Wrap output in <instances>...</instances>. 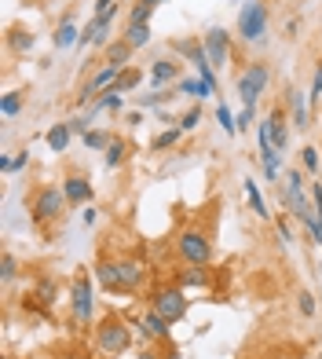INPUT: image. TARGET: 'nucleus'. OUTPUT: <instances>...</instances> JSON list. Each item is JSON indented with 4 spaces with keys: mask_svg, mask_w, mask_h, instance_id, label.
Listing matches in <instances>:
<instances>
[{
    "mask_svg": "<svg viewBox=\"0 0 322 359\" xmlns=\"http://www.w3.org/2000/svg\"><path fill=\"white\" fill-rule=\"evenodd\" d=\"M95 341H99V348H103L106 355H121L128 345H132V334H128L125 319L106 316V319L99 323V330H95Z\"/></svg>",
    "mask_w": 322,
    "mask_h": 359,
    "instance_id": "1",
    "label": "nucleus"
},
{
    "mask_svg": "<svg viewBox=\"0 0 322 359\" xmlns=\"http://www.w3.org/2000/svg\"><path fill=\"white\" fill-rule=\"evenodd\" d=\"M150 308L158 316H165L169 323H180L187 316V293H183V286H161V290H154Z\"/></svg>",
    "mask_w": 322,
    "mask_h": 359,
    "instance_id": "2",
    "label": "nucleus"
},
{
    "mask_svg": "<svg viewBox=\"0 0 322 359\" xmlns=\"http://www.w3.org/2000/svg\"><path fill=\"white\" fill-rule=\"evenodd\" d=\"M62 205H66V191L62 187H41L34 194V202H29V213H34L37 224H48V220L62 217Z\"/></svg>",
    "mask_w": 322,
    "mask_h": 359,
    "instance_id": "3",
    "label": "nucleus"
},
{
    "mask_svg": "<svg viewBox=\"0 0 322 359\" xmlns=\"http://www.w3.org/2000/svg\"><path fill=\"white\" fill-rule=\"evenodd\" d=\"M176 246H180V257L187 260V264L205 268L209 260H213V242H209V235H205V231H195V227H190V231H183Z\"/></svg>",
    "mask_w": 322,
    "mask_h": 359,
    "instance_id": "4",
    "label": "nucleus"
},
{
    "mask_svg": "<svg viewBox=\"0 0 322 359\" xmlns=\"http://www.w3.org/2000/svg\"><path fill=\"white\" fill-rule=\"evenodd\" d=\"M267 29V4H260V0H249L246 8H241L238 15V34L246 41H260Z\"/></svg>",
    "mask_w": 322,
    "mask_h": 359,
    "instance_id": "5",
    "label": "nucleus"
},
{
    "mask_svg": "<svg viewBox=\"0 0 322 359\" xmlns=\"http://www.w3.org/2000/svg\"><path fill=\"white\" fill-rule=\"evenodd\" d=\"M267 67H260V62H253V67L238 77V95H241V103H246L249 110L256 107V100H260V92L267 88Z\"/></svg>",
    "mask_w": 322,
    "mask_h": 359,
    "instance_id": "6",
    "label": "nucleus"
},
{
    "mask_svg": "<svg viewBox=\"0 0 322 359\" xmlns=\"http://www.w3.org/2000/svg\"><path fill=\"white\" fill-rule=\"evenodd\" d=\"M70 308H74V319L77 323H88L92 319V283L80 275V279L74 283L70 290Z\"/></svg>",
    "mask_w": 322,
    "mask_h": 359,
    "instance_id": "7",
    "label": "nucleus"
},
{
    "mask_svg": "<svg viewBox=\"0 0 322 359\" xmlns=\"http://www.w3.org/2000/svg\"><path fill=\"white\" fill-rule=\"evenodd\" d=\"M202 44H205V55H209V62H213V67H223V62H227V55H231L227 29H209Z\"/></svg>",
    "mask_w": 322,
    "mask_h": 359,
    "instance_id": "8",
    "label": "nucleus"
},
{
    "mask_svg": "<svg viewBox=\"0 0 322 359\" xmlns=\"http://www.w3.org/2000/svg\"><path fill=\"white\" fill-rule=\"evenodd\" d=\"M125 67H110V62H106V67L99 70V74H92L88 81H85V88H80L77 92V103H88V100H95V92H99V88H110V85H114V81H118V74H121Z\"/></svg>",
    "mask_w": 322,
    "mask_h": 359,
    "instance_id": "9",
    "label": "nucleus"
},
{
    "mask_svg": "<svg viewBox=\"0 0 322 359\" xmlns=\"http://www.w3.org/2000/svg\"><path fill=\"white\" fill-rule=\"evenodd\" d=\"M256 143H260L264 172H267V176H275V172H279V147H275V140H271V128H267V121L256 125Z\"/></svg>",
    "mask_w": 322,
    "mask_h": 359,
    "instance_id": "10",
    "label": "nucleus"
},
{
    "mask_svg": "<svg viewBox=\"0 0 322 359\" xmlns=\"http://www.w3.org/2000/svg\"><path fill=\"white\" fill-rule=\"evenodd\" d=\"M95 275H99L103 290H110V293H125V283H121V268L114 264V260H99V264H95Z\"/></svg>",
    "mask_w": 322,
    "mask_h": 359,
    "instance_id": "11",
    "label": "nucleus"
},
{
    "mask_svg": "<svg viewBox=\"0 0 322 359\" xmlns=\"http://www.w3.org/2000/svg\"><path fill=\"white\" fill-rule=\"evenodd\" d=\"M139 326H143V337H150V341H165V337H169V326H172V323H169L165 316H158L154 308H150V312L139 319Z\"/></svg>",
    "mask_w": 322,
    "mask_h": 359,
    "instance_id": "12",
    "label": "nucleus"
},
{
    "mask_svg": "<svg viewBox=\"0 0 322 359\" xmlns=\"http://www.w3.org/2000/svg\"><path fill=\"white\" fill-rule=\"evenodd\" d=\"M62 191H66V202H77V205H85L92 198V184L85 176H66L62 180Z\"/></svg>",
    "mask_w": 322,
    "mask_h": 359,
    "instance_id": "13",
    "label": "nucleus"
},
{
    "mask_svg": "<svg viewBox=\"0 0 322 359\" xmlns=\"http://www.w3.org/2000/svg\"><path fill=\"white\" fill-rule=\"evenodd\" d=\"M121 268V283H125V293H132L143 286V264H136V260H118Z\"/></svg>",
    "mask_w": 322,
    "mask_h": 359,
    "instance_id": "14",
    "label": "nucleus"
},
{
    "mask_svg": "<svg viewBox=\"0 0 322 359\" xmlns=\"http://www.w3.org/2000/svg\"><path fill=\"white\" fill-rule=\"evenodd\" d=\"M77 41H80L77 22H74V19H62L59 29H55V48H70V44H77Z\"/></svg>",
    "mask_w": 322,
    "mask_h": 359,
    "instance_id": "15",
    "label": "nucleus"
},
{
    "mask_svg": "<svg viewBox=\"0 0 322 359\" xmlns=\"http://www.w3.org/2000/svg\"><path fill=\"white\" fill-rule=\"evenodd\" d=\"M132 52H136V48L121 37L118 44H110V48H106V62H110V67H125V62L132 59Z\"/></svg>",
    "mask_w": 322,
    "mask_h": 359,
    "instance_id": "16",
    "label": "nucleus"
},
{
    "mask_svg": "<svg viewBox=\"0 0 322 359\" xmlns=\"http://www.w3.org/2000/svg\"><path fill=\"white\" fill-rule=\"evenodd\" d=\"M150 77H154V85H169V81L180 77V67H176V62H169V59H158L154 70H150Z\"/></svg>",
    "mask_w": 322,
    "mask_h": 359,
    "instance_id": "17",
    "label": "nucleus"
},
{
    "mask_svg": "<svg viewBox=\"0 0 322 359\" xmlns=\"http://www.w3.org/2000/svg\"><path fill=\"white\" fill-rule=\"evenodd\" d=\"M267 128H271V140H275V147H279V151H286V114L282 110H275V114H271V118H267Z\"/></svg>",
    "mask_w": 322,
    "mask_h": 359,
    "instance_id": "18",
    "label": "nucleus"
},
{
    "mask_svg": "<svg viewBox=\"0 0 322 359\" xmlns=\"http://www.w3.org/2000/svg\"><path fill=\"white\" fill-rule=\"evenodd\" d=\"M176 286H209V271L205 268H198V264H190V268H183L180 271V283H176Z\"/></svg>",
    "mask_w": 322,
    "mask_h": 359,
    "instance_id": "19",
    "label": "nucleus"
},
{
    "mask_svg": "<svg viewBox=\"0 0 322 359\" xmlns=\"http://www.w3.org/2000/svg\"><path fill=\"white\" fill-rule=\"evenodd\" d=\"M125 158H128V143H125V140H110V147H106V165L118 169V165H125Z\"/></svg>",
    "mask_w": 322,
    "mask_h": 359,
    "instance_id": "20",
    "label": "nucleus"
},
{
    "mask_svg": "<svg viewBox=\"0 0 322 359\" xmlns=\"http://www.w3.org/2000/svg\"><path fill=\"white\" fill-rule=\"evenodd\" d=\"M125 41L132 44V48H143L150 41V22L147 26H139V22H128V29H125Z\"/></svg>",
    "mask_w": 322,
    "mask_h": 359,
    "instance_id": "21",
    "label": "nucleus"
},
{
    "mask_svg": "<svg viewBox=\"0 0 322 359\" xmlns=\"http://www.w3.org/2000/svg\"><path fill=\"white\" fill-rule=\"evenodd\" d=\"M70 133H74L70 125H55L52 133H48V147H52V151H66V143H70Z\"/></svg>",
    "mask_w": 322,
    "mask_h": 359,
    "instance_id": "22",
    "label": "nucleus"
},
{
    "mask_svg": "<svg viewBox=\"0 0 322 359\" xmlns=\"http://www.w3.org/2000/svg\"><path fill=\"white\" fill-rule=\"evenodd\" d=\"M139 81H143V74H139V70H121V74H118V81H114L110 88H114V92H132V88L139 85Z\"/></svg>",
    "mask_w": 322,
    "mask_h": 359,
    "instance_id": "23",
    "label": "nucleus"
},
{
    "mask_svg": "<svg viewBox=\"0 0 322 359\" xmlns=\"http://www.w3.org/2000/svg\"><path fill=\"white\" fill-rule=\"evenodd\" d=\"M246 194H249V205H253V213L260 217V220H267V205H264V198H260V191H256V184H253V180H246Z\"/></svg>",
    "mask_w": 322,
    "mask_h": 359,
    "instance_id": "24",
    "label": "nucleus"
},
{
    "mask_svg": "<svg viewBox=\"0 0 322 359\" xmlns=\"http://www.w3.org/2000/svg\"><path fill=\"white\" fill-rule=\"evenodd\" d=\"M154 8H158V0H139V4L132 8V22L147 26V22H150V15H154Z\"/></svg>",
    "mask_w": 322,
    "mask_h": 359,
    "instance_id": "25",
    "label": "nucleus"
},
{
    "mask_svg": "<svg viewBox=\"0 0 322 359\" xmlns=\"http://www.w3.org/2000/svg\"><path fill=\"white\" fill-rule=\"evenodd\" d=\"M34 297H37L41 304H55V279H41L37 290H34Z\"/></svg>",
    "mask_w": 322,
    "mask_h": 359,
    "instance_id": "26",
    "label": "nucleus"
},
{
    "mask_svg": "<svg viewBox=\"0 0 322 359\" xmlns=\"http://www.w3.org/2000/svg\"><path fill=\"white\" fill-rule=\"evenodd\" d=\"M180 133H183V128H165V133H161V136H154L150 151H165V147H172L176 140H180Z\"/></svg>",
    "mask_w": 322,
    "mask_h": 359,
    "instance_id": "27",
    "label": "nucleus"
},
{
    "mask_svg": "<svg viewBox=\"0 0 322 359\" xmlns=\"http://www.w3.org/2000/svg\"><path fill=\"white\" fill-rule=\"evenodd\" d=\"M95 110H121V92L106 88V95H99V100H95Z\"/></svg>",
    "mask_w": 322,
    "mask_h": 359,
    "instance_id": "28",
    "label": "nucleus"
},
{
    "mask_svg": "<svg viewBox=\"0 0 322 359\" xmlns=\"http://www.w3.org/2000/svg\"><path fill=\"white\" fill-rule=\"evenodd\" d=\"M195 67H198V77H202L213 92H216V77H213V62H209V55H202V59L195 62Z\"/></svg>",
    "mask_w": 322,
    "mask_h": 359,
    "instance_id": "29",
    "label": "nucleus"
},
{
    "mask_svg": "<svg viewBox=\"0 0 322 359\" xmlns=\"http://www.w3.org/2000/svg\"><path fill=\"white\" fill-rule=\"evenodd\" d=\"M289 103H293V121L304 128L308 125V110H304V100H300V92H289Z\"/></svg>",
    "mask_w": 322,
    "mask_h": 359,
    "instance_id": "30",
    "label": "nucleus"
},
{
    "mask_svg": "<svg viewBox=\"0 0 322 359\" xmlns=\"http://www.w3.org/2000/svg\"><path fill=\"white\" fill-rule=\"evenodd\" d=\"M15 271H19V260H15L11 253H4V257H0V279L11 283V279H15Z\"/></svg>",
    "mask_w": 322,
    "mask_h": 359,
    "instance_id": "31",
    "label": "nucleus"
},
{
    "mask_svg": "<svg viewBox=\"0 0 322 359\" xmlns=\"http://www.w3.org/2000/svg\"><path fill=\"white\" fill-rule=\"evenodd\" d=\"M19 107H22V95H19V92H8V95H4V103H0L4 118H15V114H19Z\"/></svg>",
    "mask_w": 322,
    "mask_h": 359,
    "instance_id": "32",
    "label": "nucleus"
},
{
    "mask_svg": "<svg viewBox=\"0 0 322 359\" xmlns=\"http://www.w3.org/2000/svg\"><path fill=\"white\" fill-rule=\"evenodd\" d=\"M180 92H187V95H202V100H205V95H213V88H209L205 81H183Z\"/></svg>",
    "mask_w": 322,
    "mask_h": 359,
    "instance_id": "33",
    "label": "nucleus"
},
{
    "mask_svg": "<svg viewBox=\"0 0 322 359\" xmlns=\"http://www.w3.org/2000/svg\"><path fill=\"white\" fill-rule=\"evenodd\" d=\"M85 147H92V151H99V147H110V136L106 133H85Z\"/></svg>",
    "mask_w": 322,
    "mask_h": 359,
    "instance_id": "34",
    "label": "nucleus"
},
{
    "mask_svg": "<svg viewBox=\"0 0 322 359\" xmlns=\"http://www.w3.org/2000/svg\"><path fill=\"white\" fill-rule=\"evenodd\" d=\"M216 118H220V125H223V133H231V136L238 133V121L231 118V110H227V107H220V110H216Z\"/></svg>",
    "mask_w": 322,
    "mask_h": 359,
    "instance_id": "35",
    "label": "nucleus"
},
{
    "mask_svg": "<svg viewBox=\"0 0 322 359\" xmlns=\"http://www.w3.org/2000/svg\"><path fill=\"white\" fill-rule=\"evenodd\" d=\"M300 158H304V169H308V172H318V154H315V147H304Z\"/></svg>",
    "mask_w": 322,
    "mask_h": 359,
    "instance_id": "36",
    "label": "nucleus"
},
{
    "mask_svg": "<svg viewBox=\"0 0 322 359\" xmlns=\"http://www.w3.org/2000/svg\"><path fill=\"white\" fill-rule=\"evenodd\" d=\"M11 48H15V52H29V48H34V34H15Z\"/></svg>",
    "mask_w": 322,
    "mask_h": 359,
    "instance_id": "37",
    "label": "nucleus"
},
{
    "mask_svg": "<svg viewBox=\"0 0 322 359\" xmlns=\"http://www.w3.org/2000/svg\"><path fill=\"white\" fill-rule=\"evenodd\" d=\"M318 95H322V62H318V70L312 77V103H318Z\"/></svg>",
    "mask_w": 322,
    "mask_h": 359,
    "instance_id": "38",
    "label": "nucleus"
},
{
    "mask_svg": "<svg viewBox=\"0 0 322 359\" xmlns=\"http://www.w3.org/2000/svg\"><path fill=\"white\" fill-rule=\"evenodd\" d=\"M297 304H300V312H304V316H312V312H315V301H312V293H300V301H297Z\"/></svg>",
    "mask_w": 322,
    "mask_h": 359,
    "instance_id": "39",
    "label": "nucleus"
},
{
    "mask_svg": "<svg viewBox=\"0 0 322 359\" xmlns=\"http://www.w3.org/2000/svg\"><path fill=\"white\" fill-rule=\"evenodd\" d=\"M279 235H282V242H293L297 238V231L289 227V220H279Z\"/></svg>",
    "mask_w": 322,
    "mask_h": 359,
    "instance_id": "40",
    "label": "nucleus"
},
{
    "mask_svg": "<svg viewBox=\"0 0 322 359\" xmlns=\"http://www.w3.org/2000/svg\"><path fill=\"white\" fill-rule=\"evenodd\" d=\"M165 100H169V92H154V95L143 100V107H158V103H165Z\"/></svg>",
    "mask_w": 322,
    "mask_h": 359,
    "instance_id": "41",
    "label": "nucleus"
},
{
    "mask_svg": "<svg viewBox=\"0 0 322 359\" xmlns=\"http://www.w3.org/2000/svg\"><path fill=\"white\" fill-rule=\"evenodd\" d=\"M198 121H202V114H198V110H190V114H187V118L180 121V128H195Z\"/></svg>",
    "mask_w": 322,
    "mask_h": 359,
    "instance_id": "42",
    "label": "nucleus"
},
{
    "mask_svg": "<svg viewBox=\"0 0 322 359\" xmlns=\"http://www.w3.org/2000/svg\"><path fill=\"white\" fill-rule=\"evenodd\" d=\"M286 180H289V184H286L289 191H300V172H297V169H289V176H286Z\"/></svg>",
    "mask_w": 322,
    "mask_h": 359,
    "instance_id": "43",
    "label": "nucleus"
},
{
    "mask_svg": "<svg viewBox=\"0 0 322 359\" xmlns=\"http://www.w3.org/2000/svg\"><path fill=\"white\" fill-rule=\"evenodd\" d=\"M106 11H114V0H95V15H106Z\"/></svg>",
    "mask_w": 322,
    "mask_h": 359,
    "instance_id": "44",
    "label": "nucleus"
},
{
    "mask_svg": "<svg viewBox=\"0 0 322 359\" xmlns=\"http://www.w3.org/2000/svg\"><path fill=\"white\" fill-rule=\"evenodd\" d=\"M139 359H158V352H139Z\"/></svg>",
    "mask_w": 322,
    "mask_h": 359,
    "instance_id": "45",
    "label": "nucleus"
},
{
    "mask_svg": "<svg viewBox=\"0 0 322 359\" xmlns=\"http://www.w3.org/2000/svg\"><path fill=\"white\" fill-rule=\"evenodd\" d=\"M165 359H180V352H176V348H172V352H165Z\"/></svg>",
    "mask_w": 322,
    "mask_h": 359,
    "instance_id": "46",
    "label": "nucleus"
},
{
    "mask_svg": "<svg viewBox=\"0 0 322 359\" xmlns=\"http://www.w3.org/2000/svg\"><path fill=\"white\" fill-rule=\"evenodd\" d=\"M62 359H80V355H62Z\"/></svg>",
    "mask_w": 322,
    "mask_h": 359,
    "instance_id": "47",
    "label": "nucleus"
},
{
    "mask_svg": "<svg viewBox=\"0 0 322 359\" xmlns=\"http://www.w3.org/2000/svg\"><path fill=\"white\" fill-rule=\"evenodd\" d=\"M4 359H15V355H4Z\"/></svg>",
    "mask_w": 322,
    "mask_h": 359,
    "instance_id": "48",
    "label": "nucleus"
},
{
    "mask_svg": "<svg viewBox=\"0 0 322 359\" xmlns=\"http://www.w3.org/2000/svg\"><path fill=\"white\" fill-rule=\"evenodd\" d=\"M158 4H161V0H158Z\"/></svg>",
    "mask_w": 322,
    "mask_h": 359,
    "instance_id": "49",
    "label": "nucleus"
}]
</instances>
